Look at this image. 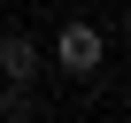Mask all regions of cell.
Masks as SVG:
<instances>
[{
    "label": "cell",
    "mask_w": 131,
    "mask_h": 123,
    "mask_svg": "<svg viewBox=\"0 0 131 123\" xmlns=\"http://www.w3.org/2000/svg\"><path fill=\"white\" fill-rule=\"evenodd\" d=\"M54 69L77 77V85H93V77L108 69V39H100V23H85V16L62 23V31H54Z\"/></svg>",
    "instance_id": "6da1fadb"
},
{
    "label": "cell",
    "mask_w": 131,
    "mask_h": 123,
    "mask_svg": "<svg viewBox=\"0 0 131 123\" xmlns=\"http://www.w3.org/2000/svg\"><path fill=\"white\" fill-rule=\"evenodd\" d=\"M39 69H46V46H39L31 31H0V85H23V92H31Z\"/></svg>",
    "instance_id": "7a4b0ae2"
}]
</instances>
